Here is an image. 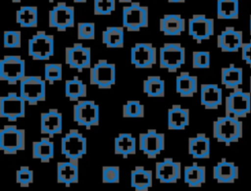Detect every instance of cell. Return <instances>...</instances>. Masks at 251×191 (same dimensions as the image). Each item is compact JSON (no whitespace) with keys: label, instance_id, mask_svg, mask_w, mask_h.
I'll list each match as a JSON object with an SVG mask.
<instances>
[{"label":"cell","instance_id":"obj_37","mask_svg":"<svg viewBox=\"0 0 251 191\" xmlns=\"http://www.w3.org/2000/svg\"><path fill=\"white\" fill-rule=\"evenodd\" d=\"M143 92L151 98L165 96V81L159 75H149L143 80Z\"/></svg>","mask_w":251,"mask_h":191},{"label":"cell","instance_id":"obj_51","mask_svg":"<svg viewBox=\"0 0 251 191\" xmlns=\"http://www.w3.org/2000/svg\"><path fill=\"white\" fill-rule=\"evenodd\" d=\"M249 92L251 93V76L249 78Z\"/></svg>","mask_w":251,"mask_h":191},{"label":"cell","instance_id":"obj_16","mask_svg":"<svg viewBox=\"0 0 251 191\" xmlns=\"http://www.w3.org/2000/svg\"><path fill=\"white\" fill-rule=\"evenodd\" d=\"M65 61L71 69L82 72L83 70L91 68V49L81 43H74L66 47Z\"/></svg>","mask_w":251,"mask_h":191},{"label":"cell","instance_id":"obj_26","mask_svg":"<svg viewBox=\"0 0 251 191\" xmlns=\"http://www.w3.org/2000/svg\"><path fill=\"white\" fill-rule=\"evenodd\" d=\"M57 181L70 187L78 182V163L68 160L57 163Z\"/></svg>","mask_w":251,"mask_h":191},{"label":"cell","instance_id":"obj_33","mask_svg":"<svg viewBox=\"0 0 251 191\" xmlns=\"http://www.w3.org/2000/svg\"><path fill=\"white\" fill-rule=\"evenodd\" d=\"M102 43L107 48H123L125 43V27L107 26L102 32Z\"/></svg>","mask_w":251,"mask_h":191},{"label":"cell","instance_id":"obj_31","mask_svg":"<svg viewBox=\"0 0 251 191\" xmlns=\"http://www.w3.org/2000/svg\"><path fill=\"white\" fill-rule=\"evenodd\" d=\"M114 153L124 159L128 158L129 155H134L136 153L135 138L127 132L120 133L114 140Z\"/></svg>","mask_w":251,"mask_h":191},{"label":"cell","instance_id":"obj_42","mask_svg":"<svg viewBox=\"0 0 251 191\" xmlns=\"http://www.w3.org/2000/svg\"><path fill=\"white\" fill-rule=\"evenodd\" d=\"M33 170L27 166H22L16 171V182L21 187H28L33 182Z\"/></svg>","mask_w":251,"mask_h":191},{"label":"cell","instance_id":"obj_38","mask_svg":"<svg viewBox=\"0 0 251 191\" xmlns=\"http://www.w3.org/2000/svg\"><path fill=\"white\" fill-rule=\"evenodd\" d=\"M145 114L144 105L137 100H128L123 105V117L126 119H140Z\"/></svg>","mask_w":251,"mask_h":191},{"label":"cell","instance_id":"obj_52","mask_svg":"<svg viewBox=\"0 0 251 191\" xmlns=\"http://www.w3.org/2000/svg\"><path fill=\"white\" fill-rule=\"evenodd\" d=\"M13 3H20L21 1H23V0H11Z\"/></svg>","mask_w":251,"mask_h":191},{"label":"cell","instance_id":"obj_40","mask_svg":"<svg viewBox=\"0 0 251 191\" xmlns=\"http://www.w3.org/2000/svg\"><path fill=\"white\" fill-rule=\"evenodd\" d=\"M95 24L91 22H80L77 24L76 36L79 40L95 39Z\"/></svg>","mask_w":251,"mask_h":191},{"label":"cell","instance_id":"obj_47","mask_svg":"<svg viewBox=\"0 0 251 191\" xmlns=\"http://www.w3.org/2000/svg\"><path fill=\"white\" fill-rule=\"evenodd\" d=\"M170 3H184L186 0H167Z\"/></svg>","mask_w":251,"mask_h":191},{"label":"cell","instance_id":"obj_34","mask_svg":"<svg viewBox=\"0 0 251 191\" xmlns=\"http://www.w3.org/2000/svg\"><path fill=\"white\" fill-rule=\"evenodd\" d=\"M16 22L21 27H36L38 10L35 6H22L16 12Z\"/></svg>","mask_w":251,"mask_h":191},{"label":"cell","instance_id":"obj_36","mask_svg":"<svg viewBox=\"0 0 251 191\" xmlns=\"http://www.w3.org/2000/svg\"><path fill=\"white\" fill-rule=\"evenodd\" d=\"M217 18L219 20H237L239 18V0H217Z\"/></svg>","mask_w":251,"mask_h":191},{"label":"cell","instance_id":"obj_14","mask_svg":"<svg viewBox=\"0 0 251 191\" xmlns=\"http://www.w3.org/2000/svg\"><path fill=\"white\" fill-rule=\"evenodd\" d=\"M138 147L148 159H155L165 150V134L150 128L138 135Z\"/></svg>","mask_w":251,"mask_h":191},{"label":"cell","instance_id":"obj_32","mask_svg":"<svg viewBox=\"0 0 251 191\" xmlns=\"http://www.w3.org/2000/svg\"><path fill=\"white\" fill-rule=\"evenodd\" d=\"M183 181L189 187H200L206 182V167L193 163L183 168Z\"/></svg>","mask_w":251,"mask_h":191},{"label":"cell","instance_id":"obj_49","mask_svg":"<svg viewBox=\"0 0 251 191\" xmlns=\"http://www.w3.org/2000/svg\"><path fill=\"white\" fill-rule=\"evenodd\" d=\"M75 3H85L88 0H73Z\"/></svg>","mask_w":251,"mask_h":191},{"label":"cell","instance_id":"obj_13","mask_svg":"<svg viewBox=\"0 0 251 191\" xmlns=\"http://www.w3.org/2000/svg\"><path fill=\"white\" fill-rule=\"evenodd\" d=\"M25 100L16 92L0 97V117L10 122H16L25 116Z\"/></svg>","mask_w":251,"mask_h":191},{"label":"cell","instance_id":"obj_29","mask_svg":"<svg viewBox=\"0 0 251 191\" xmlns=\"http://www.w3.org/2000/svg\"><path fill=\"white\" fill-rule=\"evenodd\" d=\"M221 83L226 89H236L243 83V70L230 64L221 70Z\"/></svg>","mask_w":251,"mask_h":191},{"label":"cell","instance_id":"obj_28","mask_svg":"<svg viewBox=\"0 0 251 191\" xmlns=\"http://www.w3.org/2000/svg\"><path fill=\"white\" fill-rule=\"evenodd\" d=\"M153 185V172L142 166H136L130 171V186L136 191H147Z\"/></svg>","mask_w":251,"mask_h":191},{"label":"cell","instance_id":"obj_10","mask_svg":"<svg viewBox=\"0 0 251 191\" xmlns=\"http://www.w3.org/2000/svg\"><path fill=\"white\" fill-rule=\"evenodd\" d=\"M25 75V62L19 55H7L0 61V80L10 85L19 83Z\"/></svg>","mask_w":251,"mask_h":191},{"label":"cell","instance_id":"obj_7","mask_svg":"<svg viewBox=\"0 0 251 191\" xmlns=\"http://www.w3.org/2000/svg\"><path fill=\"white\" fill-rule=\"evenodd\" d=\"M225 112L226 116L246 118L251 113V93L239 87L233 89L225 99Z\"/></svg>","mask_w":251,"mask_h":191},{"label":"cell","instance_id":"obj_1","mask_svg":"<svg viewBox=\"0 0 251 191\" xmlns=\"http://www.w3.org/2000/svg\"><path fill=\"white\" fill-rule=\"evenodd\" d=\"M243 136V124L240 119L224 116L213 122V137L220 143L228 146L238 142Z\"/></svg>","mask_w":251,"mask_h":191},{"label":"cell","instance_id":"obj_15","mask_svg":"<svg viewBox=\"0 0 251 191\" xmlns=\"http://www.w3.org/2000/svg\"><path fill=\"white\" fill-rule=\"evenodd\" d=\"M215 32V23L203 14H195L188 20V34L197 43L210 39Z\"/></svg>","mask_w":251,"mask_h":191},{"label":"cell","instance_id":"obj_4","mask_svg":"<svg viewBox=\"0 0 251 191\" xmlns=\"http://www.w3.org/2000/svg\"><path fill=\"white\" fill-rule=\"evenodd\" d=\"M19 94L29 106H35L46 98V80L39 75H25L19 82Z\"/></svg>","mask_w":251,"mask_h":191},{"label":"cell","instance_id":"obj_48","mask_svg":"<svg viewBox=\"0 0 251 191\" xmlns=\"http://www.w3.org/2000/svg\"><path fill=\"white\" fill-rule=\"evenodd\" d=\"M120 3H126V4H130L131 2H133L134 0H118Z\"/></svg>","mask_w":251,"mask_h":191},{"label":"cell","instance_id":"obj_12","mask_svg":"<svg viewBox=\"0 0 251 191\" xmlns=\"http://www.w3.org/2000/svg\"><path fill=\"white\" fill-rule=\"evenodd\" d=\"M48 25L58 31L75 26V8L66 2H58L48 13Z\"/></svg>","mask_w":251,"mask_h":191},{"label":"cell","instance_id":"obj_23","mask_svg":"<svg viewBox=\"0 0 251 191\" xmlns=\"http://www.w3.org/2000/svg\"><path fill=\"white\" fill-rule=\"evenodd\" d=\"M159 28L166 36H178L185 30V20L178 14H166L159 21Z\"/></svg>","mask_w":251,"mask_h":191},{"label":"cell","instance_id":"obj_30","mask_svg":"<svg viewBox=\"0 0 251 191\" xmlns=\"http://www.w3.org/2000/svg\"><path fill=\"white\" fill-rule=\"evenodd\" d=\"M31 156L41 163H49L54 158V143L50 137H42L38 141H33Z\"/></svg>","mask_w":251,"mask_h":191},{"label":"cell","instance_id":"obj_46","mask_svg":"<svg viewBox=\"0 0 251 191\" xmlns=\"http://www.w3.org/2000/svg\"><path fill=\"white\" fill-rule=\"evenodd\" d=\"M240 51L242 61H244L246 65L251 67V39L248 42L243 43Z\"/></svg>","mask_w":251,"mask_h":191},{"label":"cell","instance_id":"obj_35","mask_svg":"<svg viewBox=\"0 0 251 191\" xmlns=\"http://www.w3.org/2000/svg\"><path fill=\"white\" fill-rule=\"evenodd\" d=\"M65 95L70 101L77 102L80 98L86 97L87 86L77 76H74L65 81Z\"/></svg>","mask_w":251,"mask_h":191},{"label":"cell","instance_id":"obj_11","mask_svg":"<svg viewBox=\"0 0 251 191\" xmlns=\"http://www.w3.org/2000/svg\"><path fill=\"white\" fill-rule=\"evenodd\" d=\"M74 121L86 129L99 124V106L92 100H78L73 109Z\"/></svg>","mask_w":251,"mask_h":191},{"label":"cell","instance_id":"obj_44","mask_svg":"<svg viewBox=\"0 0 251 191\" xmlns=\"http://www.w3.org/2000/svg\"><path fill=\"white\" fill-rule=\"evenodd\" d=\"M22 45V34L20 30L4 31V47L9 49L20 48Z\"/></svg>","mask_w":251,"mask_h":191},{"label":"cell","instance_id":"obj_53","mask_svg":"<svg viewBox=\"0 0 251 191\" xmlns=\"http://www.w3.org/2000/svg\"><path fill=\"white\" fill-rule=\"evenodd\" d=\"M48 1H49V2H50V3H53V2H54V1H55V0H48Z\"/></svg>","mask_w":251,"mask_h":191},{"label":"cell","instance_id":"obj_2","mask_svg":"<svg viewBox=\"0 0 251 191\" xmlns=\"http://www.w3.org/2000/svg\"><path fill=\"white\" fill-rule=\"evenodd\" d=\"M123 26L129 32H137L149 24V10L138 2H131L122 10Z\"/></svg>","mask_w":251,"mask_h":191},{"label":"cell","instance_id":"obj_18","mask_svg":"<svg viewBox=\"0 0 251 191\" xmlns=\"http://www.w3.org/2000/svg\"><path fill=\"white\" fill-rule=\"evenodd\" d=\"M243 43V32L233 26H226L217 36V46L225 53L239 51Z\"/></svg>","mask_w":251,"mask_h":191},{"label":"cell","instance_id":"obj_9","mask_svg":"<svg viewBox=\"0 0 251 191\" xmlns=\"http://www.w3.org/2000/svg\"><path fill=\"white\" fill-rule=\"evenodd\" d=\"M89 82L99 89H110L116 82V66L105 59L98 60L89 69Z\"/></svg>","mask_w":251,"mask_h":191},{"label":"cell","instance_id":"obj_27","mask_svg":"<svg viewBox=\"0 0 251 191\" xmlns=\"http://www.w3.org/2000/svg\"><path fill=\"white\" fill-rule=\"evenodd\" d=\"M176 91L182 98H191L198 91V78L188 72H181L176 77Z\"/></svg>","mask_w":251,"mask_h":191},{"label":"cell","instance_id":"obj_8","mask_svg":"<svg viewBox=\"0 0 251 191\" xmlns=\"http://www.w3.org/2000/svg\"><path fill=\"white\" fill-rule=\"evenodd\" d=\"M25 148V131L15 124H6L0 130V149L6 155H15Z\"/></svg>","mask_w":251,"mask_h":191},{"label":"cell","instance_id":"obj_43","mask_svg":"<svg viewBox=\"0 0 251 191\" xmlns=\"http://www.w3.org/2000/svg\"><path fill=\"white\" fill-rule=\"evenodd\" d=\"M211 64V56L209 51H194L192 53L193 69H208Z\"/></svg>","mask_w":251,"mask_h":191},{"label":"cell","instance_id":"obj_50","mask_svg":"<svg viewBox=\"0 0 251 191\" xmlns=\"http://www.w3.org/2000/svg\"><path fill=\"white\" fill-rule=\"evenodd\" d=\"M249 32H250V35H251V15L249 17Z\"/></svg>","mask_w":251,"mask_h":191},{"label":"cell","instance_id":"obj_39","mask_svg":"<svg viewBox=\"0 0 251 191\" xmlns=\"http://www.w3.org/2000/svg\"><path fill=\"white\" fill-rule=\"evenodd\" d=\"M63 78V66L59 63H47L44 65V79L53 84Z\"/></svg>","mask_w":251,"mask_h":191},{"label":"cell","instance_id":"obj_24","mask_svg":"<svg viewBox=\"0 0 251 191\" xmlns=\"http://www.w3.org/2000/svg\"><path fill=\"white\" fill-rule=\"evenodd\" d=\"M188 154L197 160H205L210 158L211 142L205 133H197L193 137L188 138Z\"/></svg>","mask_w":251,"mask_h":191},{"label":"cell","instance_id":"obj_5","mask_svg":"<svg viewBox=\"0 0 251 191\" xmlns=\"http://www.w3.org/2000/svg\"><path fill=\"white\" fill-rule=\"evenodd\" d=\"M54 36L36 31L27 41V55L34 61H47L54 55Z\"/></svg>","mask_w":251,"mask_h":191},{"label":"cell","instance_id":"obj_45","mask_svg":"<svg viewBox=\"0 0 251 191\" xmlns=\"http://www.w3.org/2000/svg\"><path fill=\"white\" fill-rule=\"evenodd\" d=\"M120 176V167L118 166H104L102 167L103 183H119Z\"/></svg>","mask_w":251,"mask_h":191},{"label":"cell","instance_id":"obj_3","mask_svg":"<svg viewBox=\"0 0 251 191\" xmlns=\"http://www.w3.org/2000/svg\"><path fill=\"white\" fill-rule=\"evenodd\" d=\"M185 63V48L181 43L167 42L159 49V66L168 72H176Z\"/></svg>","mask_w":251,"mask_h":191},{"label":"cell","instance_id":"obj_25","mask_svg":"<svg viewBox=\"0 0 251 191\" xmlns=\"http://www.w3.org/2000/svg\"><path fill=\"white\" fill-rule=\"evenodd\" d=\"M190 122L189 109L180 105H173L168 110V128L170 130L185 129Z\"/></svg>","mask_w":251,"mask_h":191},{"label":"cell","instance_id":"obj_17","mask_svg":"<svg viewBox=\"0 0 251 191\" xmlns=\"http://www.w3.org/2000/svg\"><path fill=\"white\" fill-rule=\"evenodd\" d=\"M130 63L136 69H150L157 63V50L152 43L137 42L130 48Z\"/></svg>","mask_w":251,"mask_h":191},{"label":"cell","instance_id":"obj_20","mask_svg":"<svg viewBox=\"0 0 251 191\" xmlns=\"http://www.w3.org/2000/svg\"><path fill=\"white\" fill-rule=\"evenodd\" d=\"M63 130V115L55 108L40 115V132L52 138Z\"/></svg>","mask_w":251,"mask_h":191},{"label":"cell","instance_id":"obj_22","mask_svg":"<svg viewBox=\"0 0 251 191\" xmlns=\"http://www.w3.org/2000/svg\"><path fill=\"white\" fill-rule=\"evenodd\" d=\"M238 176V167L225 158L213 167V178L219 183H233Z\"/></svg>","mask_w":251,"mask_h":191},{"label":"cell","instance_id":"obj_41","mask_svg":"<svg viewBox=\"0 0 251 191\" xmlns=\"http://www.w3.org/2000/svg\"><path fill=\"white\" fill-rule=\"evenodd\" d=\"M116 10V0H94L93 11L96 16H109Z\"/></svg>","mask_w":251,"mask_h":191},{"label":"cell","instance_id":"obj_21","mask_svg":"<svg viewBox=\"0 0 251 191\" xmlns=\"http://www.w3.org/2000/svg\"><path fill=\"white\" fill-rule=\"evenodd\" d=\"M200 104L206 110H217L223 104L222 88L214 83L201 84Z\"/></svg>","mask_w":251,"mask_h":191},{"label":"cell","instance_id":"obj_19","mask_svg":"<svg viewBox=\"0 0 251 191\" xmlns=\"http://www.w3.org/2000/svg\"><path fill=\"white\" fill-rule=\"evenodd\" d=\"M155 175L161 183H176L181 177V163L165 158L156 163Z\"/></svg>","mask_w":251,"mask_h":191},{"label":"cell","instance_id":"obj_6","mask_svg":"<svg viewBox=\"0 0 251 191\" xmlns=\"http://www.w3.org/2000/svg\"><path fill=\"white\" fill-rule=\"evenodd\" d=\"M87 152V139L77 129H70L61 139V153L68 160L77 162Z\"/></svg>","mask_w":251,"mask_h":191}]
</instances>
